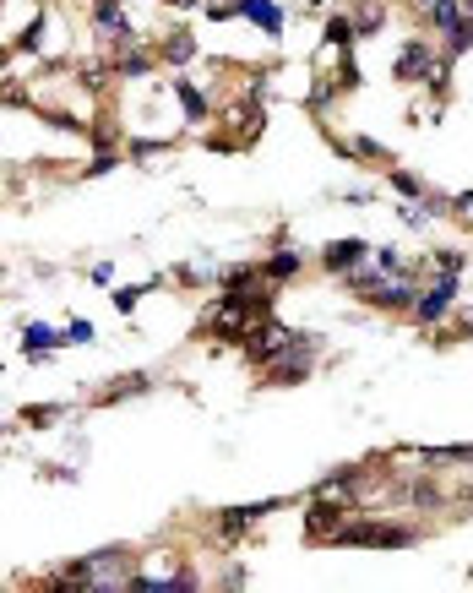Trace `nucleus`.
Listing matches in <instances>:
<instances>
[{
  "mask_svg": "<svg viewBox=\"0 0 473 593\" xmlns=\"http://www.w3.org/2000/svg\"><path fill=\"white\" fill-rule=\"evenodd\" d=\"M447 49H452V54H468V49H473V11L458 22V27H452V33H447Z\"/></svg>",
  "mask_w": 473,
  "mask_h": 593,
  "instance_id": "nucleus-16",
  "label": "nucleus"
},
{
  "mask_svg": "<svg viewBox=\"0 0 473 593\" xmlns=\"http://www.w3.org/2000/svg\"><path fill=\"white\" fill-rule=\"evenodd\" d=\"M114 65H120V76H142V71H147L153 60H147L142 49H120V60H114Z\"/></svg>",
  "mask_w": 473,
  "mask_h": 593,
  "instance_id": "nucleus-17",
  "label": "nucleus"
},
{
  "mask_svg": "<svg viewBox=\"0 0 473 593\" xmlns=\"http://www.w3.org/2000/svg\"><path fill=\"white\" fill-rule=\"evenodd\" d=\"M338 539L343 545H365V550H409L414 529H403V523H343Z\"/></svg>",
  "mask_w": 473,
  "mask_h": 593,
  "instance_id": "nucleus-2",
  "label": "nucleus"
},
{
  "mask_svg": "<svg viewBox=\"0 0 473 593\" xmlns=\"http://www.w3.org/2000/svg\"><path fill=\"white\" fill-rule=\"evenodd\" d=\"M321 262H327V272H354V267L365 262V245H360V240H332V245L321 251Z\"/></svg>",
  "mask_w": 473,
  "mask_h": 593,
  "instance_id": "nucleus-7",
  "label": "nucleus"
},
{
  "mask_svg": "<svg viewBox=\"0 0 473 593\" xmlns=\"http://www.w3.org/2000/svg\"><path fill=\"white\" fill-rule=\"evenodd\" d=\"M452 300H458V272H441V283H436L430 294H419V300H414V316H419V321H441Z\"/></svg>",
  "mask_w": 473,
  "mask_h": 593,
  "instance_id": "nucleus-5",
  "label": "nucleus"
},
{
  "mask_svg": "<svg viewBox=\"0 0 473 593\" xmlns=\"http://www.w3.org/2000/svg\"><path fill=\"white\" fill-rule=\"evenodd\" d=\"M0 65H5V49H0Z\"/></svg>",
  "mask_w": 473,
  "mask_h": 593,
  "instance_id": "nucleus-26",
  "label": "nucleus"
},
{
  "mask_svg": "<svg viewBox=\"0 0 473 593\" xmlns=\"http://www.w3.org/2000/svg\"><path fill=\"white\" fill-rule=\"evenodd\" d=\"M174 98L185 104V114H191V120H207V98H202L191 82H180V87H174Z\"/></svg>",
  "mask_w": 473,
  "mask_h": 593,
  "instance_id": "nucleus-14",
  "label": "nucleus"
},
{
  "mask_svg": "<svg viewBox=\"0 0 473 593\" xmlns=\"http://www.w3.org/2000/svg\"><path fill=\"white\" fill-rule=\"evenodd\" d=\"M430 65H436V54H430L425 44H409L403 60H398V76H403V82H430Z\"/></svg>",
  "mask_w": 473,
  "mask_h": 593,
  "instance_id": "nucleus-8",
  "label": "nucleus"
},
{
  "mask_svg": "<svg viewBox=\"0 0 473 593\" xmlns=\"http://www.w3.org/2000/svg\"><path fill=\"white\" fill-rule=\"evenodd\" d=\"M131 153H136V158H158V153H163V142H136Z\"/></svg>",
  "mask_w": 473,
  "mask_h": 593,
  "instance_id": "nucleus-24",
  "label": "nucleus"
},
{
  "mask_svg": "<svg viewBox=\"0 0 473 593\" xmlns=\"http://www.w3.org/2000/svg\"><path fill=\"white\" fill-rule=\"evenodd\" d=\"M65 588H125V550H98V556L65 567Z\"/></svg>",
  "mask_w": 473,
  "mask_h": 593,
  "instance_id": "nucleus-1",
  "label": "nucleus"
},
{
  "mask_svg": "<svg viewBox=\"0 0 473 593\" xmlns=\"http://www.w3.org/2000/svg\"><path fill=\"white\" fill-rule=\"evenodd\" d=\"M381 27V5H365L360 16H354V33H376Z\"/></svg>",
  "mask_w": 473,
  "mask_h": 593,
  "instance_id": "nucleus-19",
  "label": "nucleus"
},
{
  "mask_svg": "<svg viewBox=\"0 0 473 593\" xmlns=\"http://www.w3.org/2000/svg\"><path fill=\"white\" fill-rule=\"evenodd\" d=\"M38 38H44V16H38V22H27V27H22V44H16V49H38Z\"/></svg>",
  "mask_w": 473,
  "mask_h": 593,
  "instance_id": "nucleus-21",
  "label": "nucleus"
},
{
  "mask_svg": "<svg viewBox=\"0 0 473 593\" xmlns=\"http://www.w3.org/2000/svg\"><path fill=\"white\" fill-rule=\"evenodd\" d=\"M349 38H354V22L349 16H332L327 22V44H349Z\"/></svg>",
  "mask_w": 473,
  "mask_h": 593,
  "instance_id": "nucleus-18",
  "label": "nucleus"
},
{
  "mask_svg": "<svg viewBox=\"0 0 473 593\" xmlns=\"http://www.w3.org/2000/svg\"><path fill=\"white\" fill-rule=\"evenodd\" d=\"M136 300H142V289H120V294H114V305H120V311H125V316H131V311H136Z\"/></svg>",
  "mask_w": 473,
  "mask_h": 593,
  "instance_id": "nucleus-22",
  "label": "nucleus"
},
{
  "mask_svg": "<svg viewBox=\"0 0 473 593\" xmlns=\"http://www.w3.org/2000/svg\"><path fill=\"white\" fill-rule=\"evenodd\" d=\"M93 27H98V38H109V44H131V22H125V5L120 0H98L93 5Z\"/></svg>",
  "mask_w": 473,
  "mask_h": 593,
  "instance_id": "nucleus-4",
  "label": "nucleus"
},
{
  "mask_svg": "<svg viewBox=\"0 0 473 593\" xmlns=\"http://www.w3.org/2000/svg\"><path fill=\"white\" fill-rule=\"evenodd\" d=\"M419 5H425V16H430V27H436V33H452V27L468 16V11H463V0H419Z\"/></svg>",
  "mask_w": 473,
  "mask_h": 593,
  "instance_id": "nucleus-11",
  "label": "nucleus"
},
{
  "mask_svg": "<svg viewBox=\"0 0 473 593\" xmlns=\"http://www.w3.org/2000/svg\"><path fill=\"white\" fill-rule=\"evenodd\" d=\"M392 185H398V191H403V196H419V202H425V196H430V191H425V185H419V180H414V174H392Z\"/></svg>",
  "mask_w": 473,
  "mask_h": 593,
  "instance_id": "nucleus-20",
  "label": "nucleus"
},
{
  "mask_svg": "<svg viewBox=\"0 0 473 593\" xmlns=\"http://www.w3.org/2000/svg\"><path fill=\"white\" fill-rule=\"evenodd\" d=\"M463 332H473V311H468V316H463Z\"/></svg>",
  "mask_w": 473,
  "mask_h": 593,
  "instance_id": "nucleus-25",
  "label": "nucleus"
},
{
  "mask_svg": "<svg viewBox=\"0 0 473 593\" xmlns=\"http://www.w3.org/2000/svg\"><path fill=\"white\" fill-rule=\"evenodd\" d=\"M261 272H267L272 283H289V278L300 272V251H278V256H272V262H267Z\"/></svg>",
  "mask_w": 473,
  "mask_h": 593,
  "instance_id": "nucleus-12",
  "label": "nucleus"
},
{
  "mask_svg": "<svg viewBox=\"0 0 473 593\" xmlns=\"http://www.w3.org/2000/svg\"><path fill=\"white\" fill-rule=\"evenodd\" d=\"M327 529H343V512L332 507V496H321V501L305 512V534H310V539H327Z\"/></svg>",
  "mask_w": 473,
  "mask_h": 593,
  "instance_id": "nucleus-9",
  "label": "nucleus"
},
{
  "mask_svg": "<svg viewBox=\"0 0 473 593\" xmlns=\"http://www.w3.org/2000/svg\"><path fill=\"white\" fill-rule=\"evenodd\" d=\"M289 349H294V332L278 327V321H261L256 332H245V354H251L256 365H272V360H283Z\"/></svg>",
  "mask_w": 473,
  "mask_h": 593,
  "instance_id": "nucleus-3",
  "label": "nucleus"
},
{
  "mask_svg": "<svg viewBox=\"0 0 473 593\" xmlns=\"http://www.w3.org/2000/svg\"><path fill=\"white\" fill-rule=\"evenodd\" d=\"M452 212H458L463 223H473V191H468V196H458V202H452Z\"/></svg>",
  "mask_w": 473,
  "mask_h": 593,
  "instance_id": "nucleus-23",
  "label": "nucleus"
},
{
  "mask_svg": "<svg viewBox=\"0 0 473 593\" xmlns=\"http://www.w3.org/2000/svg\"><path fill=\"white\" fill-rule=\"evenodd\" d=\"M180 5H185V0H180Z\"/></svg>",
  "mask_w": 473,
  "mask_h": 593,
  "instance_id": "nucleus-27",
  "label": "nucleus"
},
{
  "mask_svg": "<svg viewBox=\"0 0 473 593\" xmlns=\"http://www.w3.org/2000/svg\"><path fill=\"white\" fill-rule=\"evenodd\" d=\"M234 11H240V16H251V22H256V27H267V33H272V38H278V33H283V11H278V5H272V0H240V5H234Z\"/></svg>",
  "mask_w": 473,
  "mask_h": 593,
  "instance_id": "nucleus-10",
  "label": "nucleus"
},
{
  "mask_svg": "<svg viewBox=\"0 0 473 593\" xmlns=\"http://www.w3.org/2000/svg\"><path fill=\"white\" fill-rule=\"evenodd\" d=\"M163 54H169V60H174V65H185V60H191V54H196V44H191V33H185V27H174V33H169V38H163Z\"/></svg>",
  "mask_w": 473,
  "mask_h": 593,
  "instance_id": "nucleus-13",
  "label": "nucleus"
},
{
  "mask_svg": "<svg viewBox=\"0 0 473 593\" xmlns=\"http://www.w3.org/2000/svg\"><path fill=\"white\" fill-rule=\"evenodd\" d=\"M54 343H60V332H49V327H44V321H38V327H27V332H22V349H27V354H38V349H54Z\"/></svg>",
  "mask_w": 473,
  "mask_h": 593,
  "instance_id": "nucleus-15",
  "label": "nucleus"
},
{
  "mask_svg": "<svg viewBox=\"0 0 473 593\" xmlns=\"http://www.w3.org/2000/svg\"><path fill=\"white\" fill-rule=\"evenodd\" d=\"M267 512H272V501H261V507H234V512H223V518H218V539H223V545H234V539H240V534H245L251 523H261Z\"/></svg>",
  "mask_w": 473,
  "mask_h": 593,
  "instance_id": "nucleus-6",
  "label": "nucleus"
}]
</instances>
